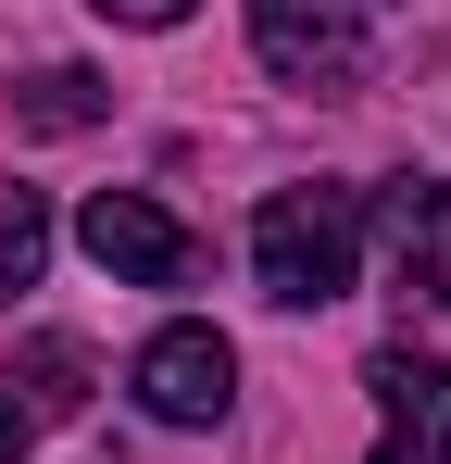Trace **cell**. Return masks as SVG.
Listing matches in <instances>:
<instances>
[{
	"label": "cell",
	"mask_w": 451,
	"mask_h": 464,
	"mask_svg": "<svg viewBox=\"0 0 451 464\" xmlns=\"http://www.w3.org/2000/svg\"><path fill=\"white\" fill-rule=\"evenodd\" d=\"M38 264H51V201L38 188H0V302L38 289Z\"/></svg>",
	"instance_id": "cell-9"
},
{
	"label": "cell",
	"mask_w": 451,
	"mask_h": 464,
	"mask_svg": "<svg viewBox=\"0 0 451 464\" xmlns=\"http://www.w3.org/2000/svg\"><path fill=\"white\" fill-rule=\"evenodd\" d=\"M25 440H38V427H25V414H13V389H0V464H25Z\"/></svg>",
	"instance_id": "cell-11"
},
{
	"label": "cell",
	"mask_w": 451,
	"mask_h": 464,
	"mask_svg": "<svg viewBox=\"0 0 451 464\" xmlns=\"http://www.w3.org/2000/svg\"><path fill=\"white\" fill-rule=\"evenodd\" d=\"M150 427H226V401H238V352H226L214 326H163L139 364H126Z\"/></svg>",
	"instance_id": "cell-4"
},
{
	"label": "cell",
	"mask_w": 451,
	"mask_h": 464,
	"mask_svg": "<svg viewBox=\"0 0 451 464\" xmlns=\"http://www.w3.org/2000/svg\"><path fill=\"white\" fill-rule=\"evenodd\" d=\"M251 51H264V76H289V88H351L376 25H364V0H251Z\"/></svg>",
	"instance_id": "cell-2"
},
{
	"label": "cell",
	"mask_w": 451,
	"mask_h": 464,
	"mask_svg": "<svg viewBox=\"0 0 451 464\" xmlns=\"http://www.w3.org/2000/svg\"><path fill=\"white\" fill-rule=\"evenodd\" d=\"M0 389H13V414H25V427H63L75 401H88V352H75V339H25Z\"/></svg>",
	"instance_id": "cell-7"
},
{
	"label": "cell",
	"mask_w": 451,
	"mask_h": 464,
	"mask_svg": "<svg viewBox=\"0 0 451 464\" xmlns=\"http://www.w3.org/2000/svg\"><path fill=\"white\" fill-rule=\"evenodd\" d=\"M75 238H88V264H101L113 289H188V276H201V238L176 227L150 188H101V201L75 214Z\"/></svg>",
	"instance_id": "cell-3"
},
{
	"label": "cell",
	"mask_w": 451,
	"mask_h": 464,
	"mask_svg": "<svg viewBox=\"0 0 451 464\" xmlns=\"http://www.w3.org/2000/svg\"><path fill=\"white\" fill-rule=\"evenodd\" d=\"M376 452L364 464H451V364L439 352H376Z\"/></svg>",
	"instance_id": "cell-5"
},
{
	"label": "cell",
	"mask_w": 451,
	"mask_h": 464,
	"mask_svg": "<svg viewBox=\"0 0 451 464\" xmlns=\"http://www.w3.org/2000/svg\"><path fill=\"white\" fill-rule=\"evenodd\" d=\"M376 251L414 302H451V176H389L376 188Z\"/></svg>",
	"instance_id": "cell-6"
},
{
	"label": "cell",
	"mask_w": 451,
	"mask_h": 464,
	"mask_svg": "<svg viewBox=\"0 0 451 464\" xmlns=\"http://www.w3.org/2000/svg\"><path fill=\"white\" fill-rule=\"evenodd\" d=\"M351 264H364V201H351L339 176H313V188H276V201L251 214V276H264V302L326 314L339 289H351Z\"/></svg>",
	"instance_id": "cell-1"
},
{
	"label": "cell",
	"mask_w": 451,
	"mask_h": 464,
	"mask_svg": "<svg viewBox=\"0 0 451 464\" xmlns=\"http://www.w3.org/2000/svg\"><path fill=\"white\" fill-rule=\"evenodd\" d=\"M88 13H113V25H188V0H88Z\"/></svg>",
	"instance_id": "cell-10"
},
{
	"label": "cell",
	"mask_w": 451,
	"mask_h": 464,
	"mask_svg": "<svg viewBox=\"0 0 451 464\" xmlns=\"http://www.w3.org/2000/svg\"><path fill=\"white\" fill-rule=\"evenodd\" d=\"M13 113H25L38 139H75V126H101V113H113V88L88 76V63H38V76L13 88Z\"/></svg>",
	"instance_id": "cell-8"
}]
</instances>
